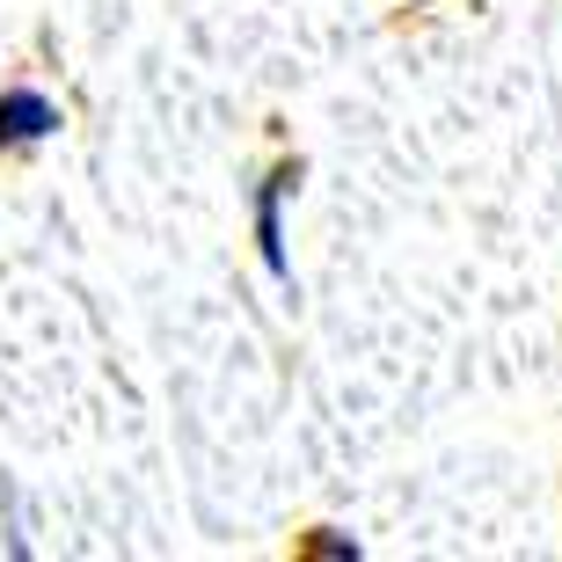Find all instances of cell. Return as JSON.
I'll return each instance as SVG.
<instances>
[{
	"mask_svg": "<svg viewBox=\"0 0 562 562\" xmlns=\"http://www.w3.org/2000/svg\"><path fill=\"white\" fill-rule=\"evenodd\" d=\"M66 132V110L30 81H8L0 88V161H30L37 146H52Z\"/></svg>",
	"mask_w": 562,
	"mask_h": 562,
	"instance_id": "7a4b0ae2",
	"label": "cell"
},
{
	"mask_svg": "<svg viewBox=\"0 0 562 562\" xmlns=\"http://www.w3.org/2000/svg\"><path fill=\"white\" fill-rule=\"evenodd\" d=\"M300 555L307 562H358L366 548H358L344 526H307V533H300Z\"/></svg>",
	"mask_w": 562,
	"mask_h": 562,
	"instance_id": "3957f363",
	"label": "cell"
},
{
	"mask_svg": "<svg viewBox=\"0 0 562 562\" xmlns=\"http://www.w3.org/2000/svg\"><path fill=\"white\" fill-rule=\"evenodd\" d=\"M300 183H307V161L300 154H285V161H271L263 176L249 183V234H256V263L278 278V285H292V249H285V205L300 198Z\"/></svg>",
	"mask_w": 562,
	"mask_h": 562,
	"instance_id": "6da1fadb",
	"label": "cell"
}]
</instances>
